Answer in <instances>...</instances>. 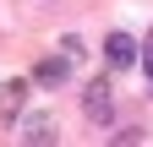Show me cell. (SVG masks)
I'll return each mask as SVG.
<instances>
[{
  "instance_id": "cell-4",
  "label": "cell",
  "mask_w": 153,
  "mask_h": 147,
  "mask_svg": "<svg viewBox=\"0 0 153 147\" xmlns=\"http://www.w3.org/2000/svg\"><path fill=\"white\" fill-rule=\"evenodd\" d=\"M71 65H76V60H66V54L55 49L49 60H38V65H33V87H66V76H71Z\"/></svg>"
},
{
  "instance_id": "cell-5",
  "label": "cell",
  "mask_w": 153,
  "mask_h": 147,
  "mask_svg": "<svg viewBox=\"0 0 153 147\" xmlns=\"http://www.w3.org/2000/svg\"><path fill=\"white\" fill-rule=\"evenodd\" d=\"M16 125H22L16 136H22V142H38V147L60 136V131H55V120H49V115H27V120H16Z\"/></svg>"
},
{
  "instance_id": "cell-7",
  "label": "cell",
  "mask_w": 153,
  "mask_h": 147,
  "mask_svg": "<svg viewBox=\"0 0 153 147\" xmlns=\"http://www.w3.org/2000/svg\"><path fill=\"white\" fill-rule=\"evenodd\" d=\"M60 54H66V60H82V38H76V33H66V38H60Z\"/></svg>"
},
{
  "instance_id": "cell-3",
  "label": "cell",
  "mask_w": 153,
  "mask_h": 147,
  "mask_svg": "<svg viewBox=\"0 0 153 147\" xmlns=\"http://www.w3.org/2000/svg\"><path fill=\"white\" fill-rule=\"evenodd\" d=\"M104 60H109V71H126V65H137V38L115 27L109 38H104Z\"/></svg>"
},
{
  "instance_id": "cell-1",
  "label": "cell",
  "mask_w": 153,
  "mask_h": 147,
  "mask_svg": "<svg viewBox=\"0 0 153 147\" xmlns=\"http://www.w3.org/2000/svg\"><path fill=\"white\" fill-rule=\"evenodd\" d=\"M82 109H88L93 125H115V82L109 76H93L82 87Z\"/></svg>"
},
{
  "instance_id": "cell-6",
  "label": "cell",
  "mask_w": 153,
  "mask_h": 147,
  "mask_svg": "<svg viewBox=\"0 0 153 147\" xmlns=\"http://www.w3.org/2000/svg\"><path fill=\"white\" fill-rule=\"evenodd\" d=\"M137 60H142V71H148V93H153V33H148V44H137Z\"/></svg>"
},
{
  "instance_id": "cell-2",
  "label": "cell",
  "mask_w": 153,
  "mask_h": 147,
  "mask_svg": "<svg viewBox=\"0 0 153 147\" xmlns=\"http://www.w3.org/2000/svg\"><path fill=\"white\" fill-rule=\"evenodd\" d=\"M22 104H27V76H6L0 82V120L16 125L22 120Z\"/></svg>"
}]
</instances>
